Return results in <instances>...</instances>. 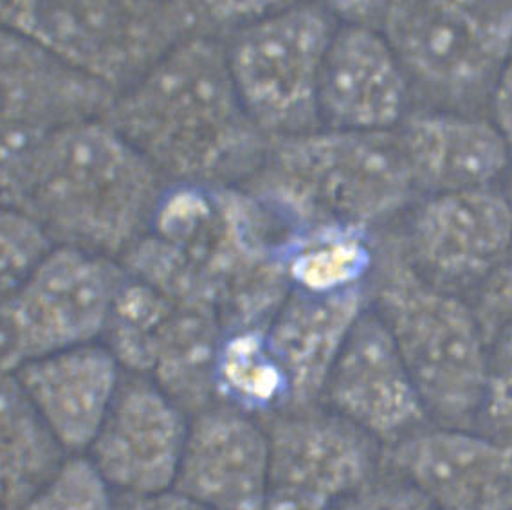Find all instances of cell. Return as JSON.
<instances>
[{
  "mask_svg": "<svg viewBox=\"0 0 512 510\" xmlns=\"http://www.w3.org/2000/svg\"><path fill=\"white\" fill-rule=\"evenodd\" d=\"M399 242L435 285H480L512 255L511 206L493 188L426 195Z\"/></svg>",
  "mask_w": 512,
  "mask_h": 510,
  "instance_id": "30bf717a",
  "label": "cell"
},
{
  "mask_svg": "<svg viewBox=\"0 0 512 510\" xmlns=\"http://www.w3.org/2000/svg\"><path fill=\"white\" fill-rule=\"evenodd\" d=\"M123 278L118 260L53 247L13 298L31 359L100 341Z\"/></svg>",
  "mask_w": 512,
  "mask_h": 510,
  "instance_id": "7c38bea8",
  "label": "cell"
},
{
  "mask_svg": "<svg viewBox=\"0 0 512 510\" xmlns=\"http://www.w3.org/2000/svg\"><path fill=\"white\" fill-rule=\"evenodd\" d=\"M242 186L287 231L318 224L372 231L415 195L395 130L320 127L271 139L262 163Z\"/></svg>",
  "mask_w": 512,
  "mask_h": 510,
  "instance_id": "277c9868",
  "label": "cell"
},
{
  "mask_svg": "<svg viewBox=\"0 0 512 510\" xmlns=\"http://www.w3.org/2000/svg\"><path fill=\"white\" fill-rule=\"evenodd\" d=\"M262 422L269 440L266 510H330L383 467L379 442L320 404Z\"/></svg>",
  "mask_w": 512,
  "mask_h": 510,
  "instance_id": "52a82bcc",
  "label": "cell"
},
{
  "mask_svg": "<svg viewBox=\"0 0 512 510\" xmlns=\"http://www.w3.org/2000/svg\"><path fill=\"white\" fill-rule=\"evenodd\" d=\"M484 395L478 431L512 449V323L485 334Z\"/></svg>",
  "mask_w": 512,
  "mask_h": 510,
  "instance_id": "603a6c76",
  "label": "cell"
},
{
  "mask_svg": "<svg viewBox=\"0 0 512 510\" xmlns=\"http://www.w3.org/2000/svg\"><path fill=\"white\" fill-rule=\"evenodd\" d=\"M165 179L107 119H82L42 137L20 210L55 246L121 262L147 235Z\"/></svg>",
  "mask_w": 512,
  "mask_h": 510,
  "instance_id": "3957f363",
  "label": "cell"
},
{
  "mask_svg": "<svg viewBox=\"0 0 512 510\" xmlns=\"http://www.w3.org/2000/svg\"><path fill=\"white\" fill-rule=\"evenodd\" d=\"M330 510H437L421 492L394 471L381 467L372 480Z\"/></svg>",
  "mask_w": 512,
  "mask_h": 510,
  "instance_id": "d4e9b609",
  "label": "cell"
},
{
  "mask_svg": "<svg viewBox=\"0 0 512 510\" xmlns=\"http://www.w3.org/2000/svg\"><path fill=\"white\" fill-rule=\"evenodd\" d=\"M67 460L15 374L0 375V507L17 510Z\"/></svg>",
  "mask_w": 512,
  "mask_h": 510,
  "instance_id": "d6986e66",
  "label": "cell"
},
{
  "mask_svg": "<svg viewBox=\"0 0 512 510\" xmlns=\"http://www.w3.org/2000/svg\"><path fill=\"white\" fill-rule=\"evenodd\" d=\"M267 489L262 420L222 402L190 417L174 491L211 510H266Z\"/></svg>",
  "mask_w": 512,
  "mask_h": 510,
  "instance_id": "5bb4252c",
  "label": "cell"
},
{
  "mask_svg": "<svg viewBox=\"0 0 512 510\" xmlns=\"http://www.w3.org/2000/svg\"><path fill=\"white\" fill-rule=\"evenodd\" d=\"M282 253L291 289L329 294L366 285L379 249L368 229L318 224L289 231Z\"/></svg>",
  "mask_w": 512,
  "mask_h": 510,
  "instance_id": "ffe728a7",
  "label": "cell"
},
{
  "mask_svg": "<svg viewBox=\"0 0 512 510\" xmlns=\"http://www.w3.org/2000/svg\"><path fill=\"white\" fill-rule=\"evenodd\" d=\"M410 83L381 29L338 26L321 69L320 125L392 132L410 114Z\"/></svg>",
  "mask_w": 512,
  "mask_h": 510,
  "instance_id": "9a60e30c",
  "label": "cell"
},
{
  "mask_svg": "<svg viewBox=\"0 0 512 510\" xmlns=\"http://www.w3.org/2000/svg\"><path fill=\"white\" fill-rule=\"evenodd\" d=\"M320 404L384 446L430 420L394 339L370 307L332 366Z\"/></svg>",
  "mask_w": 512,
  "mask_h": 510,
  "instance_id": "8fae6325",
  "label": "cell"
},
{
  "mask_svg": "<svg viewBox=\"0 0 512 510\" xmlns=\"http://www.w3.org/2000/svg\"><path fill=\"white\" fill-rule=\"evenodd\" d=\"M285 237L244 186L168 184L121 265L174 300L215 310L226 332L266 328L291 291Z\"/></svg>",
  "mask_w": 512,
  "mask_h": 510,
  "instance_id": "6da1fadb",
  "label": "cell"
},
{
  "mask_svg": "<svg viewBox=\"0 0 512 510\" xmlns=\"http://www.w3.org/2000/svg\"><path fill=\"white\" fill-rule=\"evenodd\" d=\"M338 24L312 0L229 33V73L269 139L320 128L321 69Z\"/></svg>",
  "mask_w": 512,
  "mask_h": 510,
  "instance_id": "8992f818",
  "label": "cell"
},
{
  "mask_svg": "<svg viewBox=\"0 0 512 510\" xmlns=\"http://www.w3.org/2000/svg\"><path fill=\"white\" fill-rule=\"evenodd\" d=\"M505 199H507V202H509V206H511L512 211V175H511V181H509V186H507V190H505Z\"/></svg>",
  "mask_w": 512,
  "mask_h": 510,
  "instance_id": "d6a6232c",
  "label": "cell"
},
{
  "mask_svg": "<svg viewBox=\"0 0 512 510\" xmlns=\"http://www.w3.org/2000/svg\"><path fill=\"white\" fill-rule=\"evenodd\" d=\"M383 465L437 510H512V449L471 428H421L383 449Z\"/></svg>",
  "mask_w": 512,
  "mask_h": 510,
  "instance_id": "4fadbf2b",
  "label": "cell"
},
{
  "mask_svg": "<svg viewBox=\"0 0 512 510\" xmlns=\"http://www.w3.org/2000/svg\"><path fill=\"white\" fill-rule=\"evenodd\" d=\"M375 307L430 419L473 428L484 395L485 341L473 305L424 278L401 242L381 247Z\"/></svg>",
  "mask_w": 512,
  "mask_h": 510,
  "instance_id": "5b68a950",
  "label": "cell"
},
{
  "mask_svg": "<svg viewBox=\"0 0 512 510\" xmlns=\"http://www.w3.org/2000/svg\"><path fill=\"white\" fill-rule=\"evenodd\" d=\"M53 247L28 211L0 204V303L22 291Z\"/></svg>",
  "mask_w": 512,
  "mask_h": 510,
  "instance_id": "7402d4cb",
  "label": "cell"
},
{
  "mask_svg": "<svg viewBox=\"0 0 512 510\" xmlns=\"http://www.w3.org/2000/svg\"><path fill=\"white\" fill-rule=\"evenodd\" d=\"M31 361L28 337L13 300L0 303V375L17 374Z\"/></svg>",
  "mask_w": 512,
  "mask_h": 510,
  "instance_id": "83f0119b",
  "label": "cell"
},
{
  "mask_svg": "<svg viewBox=\"0 0 512 510\" xmlns=\"http://www.w3.org/2000/svg\"><path fill=\"white\" fill-rule=\"evenodd\" d=\"M395 134L415 193L491 188L511 163V146L487 119L424 110L408 114Z\"/></svg>",
  "mask_w": 512,
  "mask_h": 510,
  "instance_id": "e0dca14e",
  "label": "cell"
},
{
  "mask_svg": "<svg viewBox=\"0 0 512 510\" xmlns=\"http://www.w3.org/2000/svg\"><path fill=\"white\" fill-rule=\"evenodd\" d=\"M379 29L410 82L448 100L493 89L512 53V37L449 0H390Z\"/></svg>",
  "mask_w": 512,
  "mask_h": 510,
  "instance_id": "ba28073f",
  "label": "cell"
},
{
  "mask_svg": "<svg viewBox=\"0 0 512 510\" xmlns=\"http://www.w3.org/2000/svg\"><path fill=\"white\" fill-rule=\"evenodd\" d=\"M103 118L168 184L242 186L271 145L238 96L224 40L211 31L168 49L116 92Z\"/></svg>",
  "mask_w": 512,
  "mask_h": 510,
  "instance_id": "7a4b0ae2",
  "label": "cell"
},
{
  "mask_svg": "<svg viewBox=\"0 0 512 510\" xmlns=\"http://www.w3.org/2000/svg\"><path fill=\"white\" fill-rule=\"evenodd\" d=\"M493 121L502 130L503 136L512 150V53L494 80L493 89Z\"/></svg>",
  "mask_w": 512,
  "mask_h": 510,
  "instance_id": "4dcf8cb0",
  "label": "cell"
},
{
  "mask_svg": "<svg viewBox=\"0 0 512 510\" xmlns=\"http://www.w3.org/2000/svg\"><path fill=\"white\" fill-rule=\"evenodd\" d=\"M125 370L105 343L35 357L15 377L67 455L85 453L107 417Z\"/></svg>",
  "mask_w": 512,
  "mask_h": 510,
  "instance_id": "2e32d148",
  "label": "cell"
},
{
  "mask_svg": "<svg viewBox=\"0 0 512 510\" xmlns=\"http://www.w3.org/2000/svg\"><path fill=\"white\" fill-rule=\"evenodd\" d=\"M366 310V285L329 294L289 291L266 327L289 388L285 410L320 404L330 370Z\"/></svg>",
  "mask_w": 512,
  "mask_h": 510,
  "instance_id": "ac0fdd59",
  "label": "cell"
},
{
  "mask_svg": "<svg viewBox=\"0 0 512 510\" xmlns=\"http://www.w3.org/2000/svg\"><path fill=\"white\" fill-rule=\"evenodd\" d=\"M116 510H211L197 501L190 500L181 492L166 491L152 496H119L116 494Z\"/></svg>",
  "mask_w": 512,
  "mask_h": 510,
  "instance_id": "f546056e",
  "label": "cell"
},
{
  "mask_svg": "<svg viewBox=\"0 0 512 510\" xmlns=\"http://www.w3.org/2000/svg\"><path fill=\"white\" fill-rule=\"evenodd\" d=\"M0 510H4V509H2V507H0Z\"/></svg>",
  "mask_w": 512,
  "mask_h": 510,
  "instance_id": "836d02e7",
  "label": "cell"
},
{
  "mask_svg": "<svg viewBox=\"0 0 512 510\" xmlns=\"http://www.w3.org/2000/svg\"><path fill=\"white\" fill-rule=\"evenodd\" d=\"M17 510H116V494L87 456H67L55 476Z\"/></svg>",
  "mask_w": 512,
  "mask_h": 510,
  "instance_id": "cb8c5ba5",
  "label": "cell"
},
{
  "mask_svg": "<svg viewBox=\"0 0 512 510\" xmlns=\"http://www.w3.org/2000/svg\"><path fill=\"white\" fill-rule=\"evenodd\" d=\"M190 417L156 383L123 375L87 458L119 496L172 491Z\"/></svg>",
  "mask_w": 512,
  "mask_h": 510,
  "instance_id": "9c48e42d",
  "label": "cell"
},
{
  "mask_svg": "<svg viewBox=\"0 0 512 510\" xmlns=\"http://www.w3.org/2000/svg\"><path fill=\"white\" fill-rule=\"evenodd\" d=\"M473 310L484 336L512 323V255L478 285Z\"/></svg>",
  "mask_w": 512,
  "mask_h": 510,
  "instance_id": "4316f807",
  "label": "cell"
},
{
  "mask_svg": "<svg viewBox=\"0 0 512 510\" xmlns=\"http://www.w3.org/2000/svg\"><path fill=\"white\" fill-rule=\"evenodd\" d=\"M202 26L215 33H233L237 29L269 19L305 0H192Z\"/></svg>",
  "mask_w": 512,
  "mask_h": 510,
  "instance_id": "484cf974",
  "label": "cell"
},
{
  "mask_svg": "<svg viewBox=\"0 0 512 510\" xmlns=\"http://www.w3.org/2000/svg\"><path fill=\"white\" fill-rule=\"evenodd\" d=\"M217 402L264 420L289 406L284 372L267 345L266 328L226 332L215 368Z\"/></svg>",
  "mask_w": 512,
  "mask_h": 510,
  "instance_id": "44dd1931",
  "label": "cell"
},
{
  "mask_svg": "<svg viewBox=\"0 0 512 510\" xmlns=\"http://www.w3.org/2000/svg\"><path fill=\"white\" fill-rule=\"evenodd\" d=\"M338 26L381 28L390 0H312Z\"/></svg>",
  "mask_w": 512,
  "mask_h": 510,
  "instance_id": "f1b7e54d",
  "label": "cell"
},
{
  "mask_svg": "<svg viewBox=\"0 0 512 510\" xmlns=\"http://www.w3.org/2000/svg\"><path fill=\"white\" fill-rule=\"evenodd\" d=\"M491 28L512 37V0H449Z\"/></svg>",
  "mask_w": 512,
  "mask_h": 510,
  "instance_id": "1f68e13d",
  "label": "cell"
}]
</instances>
